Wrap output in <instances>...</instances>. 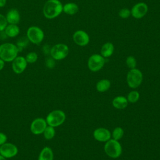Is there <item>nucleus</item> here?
Wrapping results in <instances>:
<instances>
[{"label":"nucleus","mask_w":160,"mask_h":160,"mask_svg":"<svg viewBox=\"0 0 160 160\" xmlns=\"http://www.w3.org/2000/svg\"><path fill=\"white\" fill-rule=\"evenodd\" d=\"M63 6L59 0H48L43 7V14L48 19L58 17L62 12Z\"/></svg>","instance_id":"f257e3e1"},{"label":"nucleus","mask_w":160,"mask_h":160,"mask_svg":"<svg viewBox=\"0 0 160 160\" xmlns=\"http://www.w3.org/2000/svg\"><path fill=\"white\" fill-rule=\"evenodd\" d=\"M19 52L16 45L12 43L6 42L0 45V58L4 62L12 61Z\"/></svg>","instance_id":"f03ea898"},{"label":"nucleus","mask_w":160,"mask_h":160,"mask_svg":"<svg viewBox=\"0 0 160 160\" xmlns=\"http://www.w3.org/2000/svg\"><path fill=\"white\" fill-rule=\"evenodd\" d=\"M104 149L106 154L112 158H117L122 153V148L120 143L114 139L106 141Z\"/></svg>","instance_id":"7ed1b4c3"},{"label":"nucleus","mask_w":160,"mask_h":160,"mask_svg":"<svg viewBox=\"0 0 160 160\" xmlns=\"http://www.w3.org/2000/svg\"><path fill=\"white\" fill-rule=\"evenodd\" d=\"M66 114L61 110H54L50 112L46 118V121L48 126L54 128L58 127L64 122Z\"/></svg>","instance_id":"20e7f679"},{"label":"nucleus","mask_w":160,"mask_h":160,"mask_svg":"<svg viewBox=\"0 0 160 160\" xmlns=\"http://www.w3.org/2000/svg\"><path fill=\"white\" fill-rule=\"evenodd\" d=\"M126 81L131 88L135 89L140 86L142 81V73L138 69H131L128 72Z\"/></svg>","instance_id":"39448f33"},{"label":"nucleus","mask_w":160,"mask_h":160,"mask_svg":"<svg viewBox=\"0 0 160 160\" xmlns=\"http://www.w3.org/2000/svg\"><path fill=\"white\" fill-rule=\"evenodd\" d=\"M69 54L68 46L62 43L55 44L51 49L50 54L54 60H62L66 58Z\"/></svg>","instance_id":"423d86ee"},{"label":"nucleus","mask_w":160,"mask_h":160,"mask_svg":"<svg viewBox=\"0 0 160 160\" xmlns=\"http://www.w3.org/2000/svg\"><path fill=\"white\" fill-rule=\"evenodd\" d=\"M44 37L42 30L37 26H31L27 31V38L33 44L39 45Z\"/></svg>","instance_id":"0eeeda50"},{"label":"nucleus","mask_w":160,"mask_h":160,"mask_svg":"<svg viewBox=\"0 0 160 160\" xmlns=\"http://www.w3.org/2000/svg\"><path fill=\"white\" fill-rule=\"evenodd\" d=\"M105 64V59L101 54H94L91 55L88 61V66L90 71L96 72L101 69Z\"/></svg>","instance_id":"6e6552de"},{"label":"nucleus","mask_w":160,"mask_h":160,"mask_svg":"<svg viewBox=\"0 0 160 160\" xmlns=\"http://www.w3.org/2000/svg\"><path fill=\"white\" fill-rule=\"evenodd\" d=\"M47 126L48 124L45 119L37 118L32 121L30 125V130L33 134L39 135L43 133Z\"/></svg>","instance_id":"1a4fd4ad"},{"label":"nucleus","mask_w":160,"mask_h":160,"mask_svg":"<svg viewBox=\"0 0 160 160\" xmlns=\"http://www.w3.org/2000/svg\"><path fill=\"white\" fill-rule=\"evenodd\" d=\"M18 149L17 146L11 142H5L0 146V154L6 159L11 158L17 155Z\"/></svg>","instance_id":"9d476101"},{"label":"nucleus","mask_w":160,"mask_h":160,"mask_svg":"<svg viewBox=\"0 0 160 160\" xmlns=\"http://www.w3.org/2000/svg\"><path fill=\"white\" fill-rule=\"evenodd\" d=\"M148 11V5L142 2L135 4L131 9V16L135 19H141L145 16Z\"/></svg>","instance_id":"9b49d317"},{"label":"nucleus","mask_w":160,"mask_h":160,"mask_svg":"<svg viewBox=\"0 0 160 160\" xmlns=\"http://www.w3.org/2000/svg\"><path fill=\"white\" fill-rule=\"evenodd\" d=\"M74 42L79 46H86L89 42V36L88 34L82 30L76 31L73 36Z\"/></svg>","instance_id":"f8f14e48"},{"label":"nucleus","mask_w":160,"mask_h":160,"mask_svg":"<svg viewBox=\"0 0 160 160\" xmlns=\"http://www.w3.org/2000/svg\"><path fill=\"white\" fill-rule=\"evenodd\" d=\"M12 62V69L16 74H21L27 67L28 62L23 56H17Z\"/></svg>","instance_id":"ddd939ff"},{"label":"nucleus","mask_w":160,"mask_h":160,"mask_svg":"<svg viewBox=\"0 0 160 160\" xmlns=\"http://www.w3.org/2000/svg\"><path fill=\"white\" fill-rule=\"evenodd\" d=\"M93 136L94 139L98 141L106 142L111 139V134L108 129L99 128L94 131Z\"/></svg>","instance_id":"4468645a"},{"label":"nucleus","mask_w":160,"mask_h":160,"mask_svg":"<svg viewBox=\"0 0 160 160\" xmlns=\"http://www.w3.org/2000/svg\"><path fill=\"white\" fill-rule=\"evenodd\" d=\"M8 23L11 24H17L20 21V14L16 9H10L6 16Z\"/></svg>","instance_id":"2eb2a0df"},{"label":"nucleus","mask_w":160,"mask_h":160,"mask_svg":"<svg viewBox=\"0 0 160 160\" xmlns=\"http://www.w3.org/2000/svg\"><path fill=\"white\" fill-rule=\"evenodd\" d=\"M128 101L126 98L122 96L115 97L112 100V106L118 109H122L127 107Z\"/></svg>","instance_id":"dca6fc26"},{"label":"nucleus","mask_w":160,"mask_h":160,"mask_svg":"<svg viewBox=\"0 0 160 160\" xmlns=\"http://www.w3.org/2000/svg\"><path fill=\"white\" fill-rule=\"evenodd\" d=\"M54 154L51 148L46 146L42 149L39 156L38 160H53Z\"/></svg>","instance_id":"f3484780"},{"label":"nucleus","mask_w":160,"mask_h":160,"mask_svg":"<svg viewBox=\"0 0 160 160\" xmlns=\"http://www.w3.org/2000/svg\"><path fill=\"white\" fill-rule=\"evenodd\" d=\"M114 47L112 42H107L104 43L101 48V55L105 58L110 57L114 52Z\"/></svg>","instance_id":"a211bd4d"},{"label":"nucleus","mask_w":160,"mask_h":160,"mask_svg":"<svg viewBox=\"0 0 160 160\" xmlns=\"http://www.w3.org/2000/svg\"><path fill=\"white\" fill-rule=\"evenodd\" d=\"M79 11V7L74 2H68L63 6L62 11L69 15H74Z\"/></svg>","instance_id":"6ab92c4d"},{"label":"nucleus","mask_w":160,"mask_h":160,"mask_svg":"<svg viewBox=\"0 0 160 160\" xmlns=\"http://www.w3.org/2000/svg\"><path fill=\"white\" fill-rule=\"evenodd\" d=\"M4 31H5V34L6 36H8L10 38H14L17 36L20 32L19 28L16 24H9V25H7Z\"/></svg>","instance_id":"aec40b11"},{"label":"nucleus","mask_w":160,"mask_h":160,"mask_svg":"<svg viewBox=\"0 0 160 160\" xmlns=\"http://www.w3.org/2000/svg\"><path fill=\"white\" fill-rule=\"evenodd\" d=\"M111 82L108 79H102L99 81L96 84V89L101 92H105L109 89Z\"/></svg>","instance_id":"412c9836"},{"label":"nucleus","mask_w":160,"mask_h":160,"mask_svg":"<svg viewBox=\"0 0 160 160\" xmlns=\"http://www.w3.org/2000/svg\"><path fill=\"white\" fill-rule=\"evenodd\" d=\"M55 129L54 127L51 126H48L46 127V128L45 129V130L43 132V135L44 137L46 139L49 140L52 139L54 136H55Z\"/></svg>","instance_id":"4be33fe9"},{"label":"nucleus","mask_w":160,"mask_h":160,"mask_svg":"<svg viewBox=\"0 0 160 160\" xmlns=\"http://www.w3.org/2000/svg\"><path fill=\"white\" fill-rule=\"evenodd\" d=\"M29 41L28 39V38H25V37H22L19 39H18L16 43V46L18 49L19 52L22 51V50L28 45Z\"/></svg>","instance_id":"5701e85b"},{"label":"nucleus","mask_w":160,"mask_h":160,"mask_svg":"<svg viewBox=\"0 0 160 160\" xmlns=\"http://www.w3.org/2000/svg\"><path fill=\"white\" fill-rule=\"evenodd\" d=\"M139 98V94L136 91H132L129 92L128 94L127 99L129 102L131 103H135L136 102Z\"/></svg>","instance_id":"b1692460"},{"label":"nucleus","mask_w":160,"mask_h":160,"mask_svg":"<svg viewBox=\"0 0 160 160\" xmlns=\"http://www.w3.org/2000/svg\"><path fill=\"white\" fill-rule=\"evenodd\" d=\"M123 134H124L123 129L121 127H117L113 130L112 136L114 139L118 141L122 138Z\"/></svg>","instance_id":"393cba45"},{"label":"nucleus","mask_w":160,"mask_h":160,"mask_svg":"<svg viewBox=\"0 0 160 160\" xmlns=\"http://www.w3.org/2000/svg\"><path fill=\"white\" fill-rule=\"evenodd\" d=\"M126 63L127 66L129 68V69H134L136 68V60L135 59V58L132 56H129L126 60Z\"/></svg>","instance_id":"a878e982"},{"label":"nucleus","mask_w":160,"mask_h":160,"mask_svg":"<svg viewBox=\"0 0 160 160\" xmlns=\"http://www.w3.org/2000/svg\"><path fill=\"white\" fill-rule=\"evenodd\" d=\"M38 54L35 52H30L26 56V60L28 63H34L38 60Z\"/></svg>","instance_id":"bb28decb"},{"label":"nucleus","mask_w":160,"mask_h":160,"mask_svg":"<svg viewBox=\"0 0 160 160\" xmlns=\"http://www.w3.org/2000/svg\"><path fill=\"white\" fill-rule=\"evenodd\" d=\"M118 14L119 17L122 19L128 18L131 16V10L126 8L121 9L118 12Z\"/></svg>","instance_id":"cd10ccee"},{"label":"nucleus","mask_w":160,"mask_h":160,"mask_svg":"<svg viewBox=\"0 0 160 160\" xmlns=\"http://www.w3.org/2000/svg\"><path fill=\"white\" fill-rule=\"evenodd\" d=\"M8 25L6 18L4 16L0 14V32L3 31Z\"/></svg>","instance_id":"c85d7f7f"},{"label":"nucleus","mask_w":160,"mask_h":160,"mask_svg":"<svg viewBox=\"0 0 160 160\" xmlns=\"http://www.w3.org/2000/svg\"><path fill=\"white\" fill-rule=\"evenodd\" d=\"M46 66L50 69H52L55 66V61L52 58H48L46 61Z\"/></svg>","instance_id":"c756f323"},{"label":"nucleus","mask_w":160,"mask_h":160,"mask_svg":"<svg viewBox=\"0 0 160 160\" xmlns=\"http://www.w3.org/2000/svg\"><path fill=\"white\" fill-rule=\"evenodd\" d=\"M6 141H7L6 135L3 132H0V146L6 142Z\"/></svg>","instance_id":"7c9ffc66"},{"label":"nucleus","mask_w":160,"mask_h":160,"mask_svg":"<svg viewBox=\"0 0 160 160\" xmlns=\"http://www.w3.org/2000/svg\"><path fill=\"white\" fill-rule=\"evenodd\" d=\"M51 49V48H50V47L49 46V45L46 44V45H44V46H43V48H42V51H43V52H44V54H50Z\"/></svg>","instance_id":"2f4dec72"},{"label":"nucleus","mask_w":160,"mask_h":160,"mask_svg":"<svg viewBox=\"0 0 160 160\" xmlns=\"http://www.w3.org/2000/svg\"><path fill=\"white\" fill-rule=\"evenodd\" d=\"M4 62H5L0 58V71L3 69V68L4 66Z\"/></svg>","instance_id":"473e14b6"},{"label":"nucleus","mask_w":160,"mask_h":160,"mask_svg":"<svg viewBox=\"0 0 160 160\" xmlns=\"http://www.w3.org/2000/svg\"><path fill=\"white\" fill-rule=\"evenodd\" d=\"M6 0H0V8L4 7L6 5Z\"/></svg>","instance_id":"72a5a7b5"},{"label":"nucleus","mask_w":160,"mask_h":160,"mask_svg":"<svg viewBox=\"0 0 160 160\" xmlns=\"http://www.w3.org/2000/svg\"><path fill=\"white\" fill-rule=\"evenodd\" d=\"M0 160H6V158H5L4 157H3L0 154Z\"/></svg>","instance_id":"f704fd0d"}]
</instances>
